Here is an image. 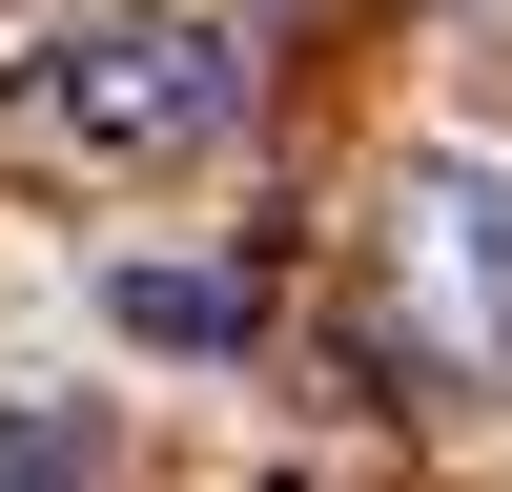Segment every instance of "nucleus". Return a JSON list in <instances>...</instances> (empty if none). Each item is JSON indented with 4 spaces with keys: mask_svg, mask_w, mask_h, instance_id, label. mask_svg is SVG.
<instances>
[{
    "mask_svg": "<svg viewBox=\"0 0 512 492\" xmlns=\"http://www.w3.org/2000/svg\"><path fill=\"white\" fill-rule=\"evenodd\" d=\"M103 328H123V349H226L246 287L226 267H103Z\"/></svg>",
    "mask_w": 512,
    "mask_h": 492,
    "instance_id": "obj_3",
    "label": "nucleus"
},
{
    "mask_svg": "<svg viewBox=\"0 0 512 492\" xmlns=\"http://www.w3.org/2000/svg\"><path fill=\"white\" fill-rule=\"evenodd\" d=\"M431 287L451 328H512V185H431Z\"/></svg>",
    "mask_w": 512,
    "mask_h": 492,
    "instance_id": "obj_2",
    "label": "nucleus"
},
{
    "mask_svg": "<svg viewBox=\"0 0 512 492\" xmlns=\"http://www.w3.org/2000/svg\"><path fill=\"white\" fill-rule=\"evenodd\" d=\"M246 123V62L185 21H62L0 62V185H164V164H205Z\"/></svg>",
    "mask_w": 512,
    "mask_h": 492,
    "instance_id": "obj_1",
    "label": "nucleus"
},
{
    "mask_svg": "<svg viewBox=\"0 0 512 492\" xmlns=\"http://www.w3.org/2000/svg\"><path fill=\"white\" fill-rule=\"evenodd\" d=\"M0 492H82V451L62 431H0Z\"/></svg>",
    "mask_w": 512,
    "mask_h": 492,
    "instance_id": "obj_4",
    "label": "nucleus"
}]
</instances>
